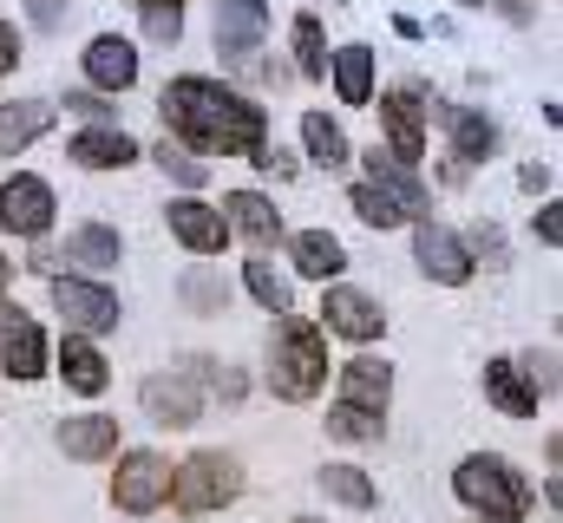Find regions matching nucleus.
Listing matches in <instances>:
<instances>
[{
  "label": "nucleus",
  "instance_id": "1",
  "mask_svg": "<svg viewBox=\"0 0 563 523\" xmlns=\"http://www.w3.org/2000/svg\"><path fill=\"white\" fill-rule=\"evenodd\" d=\"M157 112H164V125L177 131L184 144H197V151L250 157V164L282 170V177L295 170L276 144H269V119H263V105H250L243 92H230V86H217V79H170L164 99H157Z\"/></svg>",
  "mask_w": 563,
  "mask_h": 523
},
{
  "label": "nucleus",
  "instance_id": "2",
  "mask_svg": "<svg viewBox=\"0 0 563 523\" xmlns=\"http://www.w3.org/2000/svg\"><path fill=\"white\" fill-rule=\"evenodd\" d=\"M269 387L276 399L301 405L328 387V341L308 314H282L276 321V341H269Z\"/></svg>",
  "mask_w": 563,
  "mask_h": 523
},
{
  "label": "nucleus",
  "instance_id": "3",
  "mask_svg": "<svg viewBox=\"0 0 563 523\" xmlns=\"http://www.w3.org/2000/svg\"><path fill=\"white\" fill-rule=\"evenodd\" d=\"M452 491H459L465 511H478L485 523H525V511H531V485H525L505 458H492V452L465 458V465L452 471Z\"/></svg>",
  "mask_w": 563,
  "mask_h": 523
},
{
  "label": "nucleus",
  "instance_id": "4",
  "mask_svg": "<svg viewBox=\"0 0 563 523\" xmlns=\"http://www.w3.org/2000/svg\"><path fill=\"white\" fill-rule=\"evenodd\" d=\"M236 491H243V465H236L230 452H190V458L170 471V504H177L184 518L223 511Z\"/></svg>",
  "mask_w": 563,
  "mask_h": 523
},
{
  "label": "nucleus",
  "instance_id": "5",
  "mask_svg": "<svg viewBox=\"0 0 563 523\" xmlns=\"http://www.w3.org/2000/svg\"><path fill=\"white\" fill-rule=\"evenodd\" d=\"M112 504L125 518H151L157 504H170V465L157 452H125L119 478H112Z\"/></svg>",
  "mask_w": 563,
  "mask_h": 523
},
{
  "label": "nucleus",
  "instance_id": "6",
  "mask_svg": "<svg viewBox=\"0 0 563 523\" xmlns=\"http://www.w3.org/2000/svg\"><path fill=\"white\" fill-rule=\"evenodd\" d=\"M53 308L66 314L73 334H112L119 327V294L99 288V281H86V275H59L53 281Z\"/></svg>",
  "mask_w": 563,
  "mask_h": 523
},
{
  "label": "nucleus",
  "instance_id": "7",
  "mask_svg": "<svg viewBox=\"0 0 563 523\" xmlns=\"http://www.w3.org/2000/svg\"><path fill=\"white\" fill-rule=\"evenodd\" d=\"M139 399H144V419H151V425H197V412H203V380H197L190 360H184V367H170V374H151Z\"/></svg>",
  "mask_w": 563,
  "mask_h": 523
},
{
  "label": "nucleus",
  "instance_id": "8",
  "mask_svg": "<svg viewBox=\"0 0 563 523\" xmlns=\"http://www.w3.org/2000/svg\"><path fill=\"white\" fill-rule=\"evenodd\" d=\"M0 230H13V236H46L53 230V190L40 183V177H7L0 183Z\"/></svg>",
  "mask_w": 563,
  "mask_h": 523
},
{
  "label": "nucleus",
  "instance_id": "9",
  "mask_svg": "<svg viewBox=\"0 0 563 523\" xmlns=\"http://www.w3.org/2000/svg\"><path fill=\"white\" fill-rule=\"evenodd\" d=\"M0 374H13V380H40V374H46L40 321L20 314V308H7V301H0Z\"/></svg>",
  "mask_w": 563,
  "mask_h": 523
},
{
  "label": "nucleus",
  "instance_id": "10",
  "mask_svg": "<svg viewBox=\"0 0 563 523\" xmlns=\"http://www.w3.org/2000/svg\"><path fill=\"white\" fill-rule=\"evenodd\" d=\"M164 223H170V236H177L190 256H217V249L230 243V223H223V210H210L203 197H177V203L164 210Z\"/></svg>",
  "mask_w": 563,
  "mask_h": 523
},
{
  "label": "nucleus",
  "instance_id": "11",
  "mask_svg": "<svg viewBox=\"0 0 563 523\" xmlns=\"http://www.w3.org/2000/svg\"><path fill=\"white\" fill-rule=\"evenodd\" d=\"M413 256H420V268L432 281H445V288L472 281V268H478V262L465 256V243H459L452 230H439L432 216H420V230H413Z\"/></svg>",
  "mask_w": 563,
  "mask_h": 523
},
{
  "label": "nucleus",
  "instance_id": "12",
  "mask_svg": "<svg viewBox=\"0 0 563 523\" xmlns=\"http://www.w3.org/2000/svg\"><path fill=\"white\" fill-rule=\"evenodd\" d=\"M269 33V0H217V46L230 59H256Z\"/></svg>",
  "mask_w": 563,
  "mask_h": 523
},
{
  "label": "nucleus",
  "instance_id": "13",
  "mask_svg": "<svg viewBox=\"0 0 563 523\" xmlns=\"http://www.w3.org/2000/svg\"><path fill=\"white\" fill-rule=\"evenodd\" d=\"M321 321H328V334H341V341H380V327H387V314H380L361 288H328Z\"/></svg>",
  "mask_w": 563,
  "mask_h": 523
},
{
  "label": "nucleus",
  "instance_id": "14",
  "mask_svg": "<svg viewBox=\"0 0 563 523\" xmlns=\"http://www.w3.org/2000/svg\"><path fill=\"white\" fill-rule=\"evenodd\" d=\"M380 125H387V137H394V157H400V164H420V151H426L420 92H387V99H380Z\"/></svg>",
  "mask_w": 563,
  "mask_h": 523
},
{
  "label": "nucleus",
  "instance_id": "15",
  "mask_svg": "<svg viewBox=\"0 0 563 523\" xmlns=\"http://www.w3.org/2000/svg\"><path fill=\"white\" fill-rule=\"evenodd\" d=\"M86 79H92L99 92H125V86L139 79V53H132V40L99 33V40L86 46Z\"/></svg>",
  "mask_w": 563,
  "mask_h": 523
},
{
  "label": "nucleus",
  "instance_id": "16",
  "mask_svg": "<svg viewBox=\"0 0 563 523\" xmlns=\"http://www.w3.org/2000/svg\"><path fill=\"white\" fill-rule=\"evenodd\" d=\"M367 183H380L407 216H426V203H432V197H426V183L413 177V164H400V157H394V151H380V144L367 151Z\"/></svg>",
  "mask_w": 563,
  "mask_h": 523
},
{
  "label": "nucleus",
  "instance_id": "17",
  "mask_svg": "<svg viewBox=\"0 0 563 523\" xmlns=\"http://www.w3.org/2000/svg\"><path fill=\"white\" fill-rule=\"evenodd\" d=\"M59 452L66 458H112L119 452V419H106V412H79V419H59Z\"/></svg>",
  "mask_w": 563,
  "mask_h": 523
},
{
  "label": "nucleus",
  "instance_id": "18",
  "mask_svg": "<svg viewBox=\"0 0 563 523\" xmlns=\"http://www.w3.org/2000/svg\"><path fill=\"white\" fill-rule=\"evenodd\" d=\"M387 399H394V367L387 360H347L341 367V405H361V412H387Z\"/></svg>",
  "mask_w": 563,
  "mask_h": 523
},
{
  "label": "nucleus",
  "instance_id": "19",
  "mask_svg": "<svg viewBox=\"0 0 563 523\" xmlns=\"http://www.w3.org/2000/svg\"><path fill=\"white\" fill-rule=\"evenodd\" d=\"M223 223H230V230H243V236H250V243H263V249L282 236V210L263 197V190H230V197H223Z\"/></svg>",
  "mask_w": 563,
  "mask_h": 523
},
{
  "label": "nucleus",
  "instance_id": "20",
  "mask_svg": "<svg viewBox=\"0 0 563 523\" xmlns=\"http://www.w3.org/2000/svg\"><path fill=\"white\" fill-rule=\"evenodd\" d=\"M125 256V243H119V230H106V223H86V230H73L66 236V256L53 262H73V268H86V275H112Z\"/></svg>",
  "mask_w": 563,
  "mask_h": 523
},
{
  "label": "nucleus",
  "instance_id": "21",
  "mask_svg": "<svg viewBox=\"0 0 563 523\" xmlns=\"http://www.w3.org/2000/svg\"><path fill=\"white\" fill-rule=\"evenodd\" d=\"M59 374H66V387L86 392V399H99V392L112 387V367H106V354H99L86 334H66V347H59Z\"/></svg>",
  "mask_w": 563,
  "mask_h": 523
},
{
  "label": "nucleus",
  "instance_id": "22",
  "mask_svg": "<svg viewBox=\"0 0 563 523\" xmlns=\"http://www.w3.org/2000/svg\"><path fill=\"white\" fill-rule=\"evenodd\" d=\"M439 119H445V131H452V157H459V170H465V164H485V157L498 151L492 119H478V112H465V105H439Z\"/></svg>",
  "mask_w": 563,
  "mask_h": 523
},
{
  "label": "nucleus",
  "instance_id": "23",
  "mask_svg": "<svg viewBox=\"0 0 563 523\" xmlns=\"http://www.w3.org/2000/svg\"><path fill=\"white\" fill-rule=\"evenodd\" d=\"M485 392H492V405H498L505 419H531V412H538V387L525 380L518 360H485Z\"/></svg>",
  "mask_w": 563,
  "mask_h": 523
},
{
  "label": "nucleus",
  "instance_id": "24",
  "mask_svg": "<svg viewBox=\"0 0 563 523\" xmlns=\"http://www.w3.org/2000/svg\"><path fill=\"white\" fill-rule=\"evenodd\" d=\"M132 157H139V144L119 125H92L73 137V164H86V170H125Z\"/></svg>",
  "mask_w": 563,
  "mask_h": 523
},
{
  "label": "nucleus",
  "instance_id": "25",
  "mask_svg": "<svg viewBox=\"0 0 563 523\" xmlns=\"http://www.w3.org/2000/svg\"><path fill=\"white\" fill-rule=\"evenodd\" d=\"M53 131V105L46 99H13V105H0V151L13 157V151H26L33 137H46Z\"/></svg>",
  "mask_w": 563,
  "mask_h": 523
},
{
  "label": "nucleus",
  "instance_id": "26",
  "mask_svg": "<svg viewBox=\"0 0 563 523\" xmlns=\"http://www.w3.org/2000/svg\"><path fill=\"white\" fill-rule=\"evenodd\" d=\"M288 256H295V268H301L308 281H334V275L347 268V249H341L328 230H301V236L288 243Z\"/></svg>",
  "mask_w": 563,
  "mask_h": 523
},
{
  "label": "nucleus",
  "instance_id": "27",
  "mask_svg": "<svg viewBox=\"0 0 563 523\" xmlns=\"http://www.w3.org/2000/svg\"><path fill=\"white\" fill-rule=\"evenodd\" d=\"M334 92H341V105H374V53L367 46L334 53Z\"/></svg>",
  "mask_w": 563,
  "mask_h": 523
},
{
  "label": "nucleus",
  "instance_id": "28",
  "mask_svg": "<svg viewBox=\"0 0 563 523\" xmlns=\"http://www.w3.org/2000/svg\"><path fill=\"white\" fill-rule=\"evenodd\" d=\"M301 137H308V157H314L321 170H341V164H347V131L334 125L328 112H308V119H301Z\"/></svg>",
  "mask_w": 563,
  "mask_h": 523
},
{
  "label": "nucleus",
  "instance_id": "29",
  "mask_svg": "<svg viewBox=\"0 0 563 523\" xmlns=\"http://www.w3.org/2000/svg\"><path fill=\"white\" fill-rule=\"evenodd\" d=\"M321 491H328L334 504H347V511H367V504H374V478H367L361 465H328V471H321Z\"/></svg>",
  "mask_w": 563,
  "mask_h": 523
},
{
  "label": "nucleus",
  "instance_id": "30",
  "mask_svg": "<svg viewBox=\"0 0 563 523\" xmlns=\"http://www.w3.org/2000/svg\"><path fill=\"white\" fill-rule=\"evenodd\" d=\"M243 281H250V294H256V301H263V308H269V314H288V301H295V288H288V275H282L276 262H250V268H243Z\"/></svg>",
  "mask_w": 563,
  "mask_h": 523
},
{
  "label": "nucleus",
  "instance_id": "31",
  "mask_svg": "<svg viewBox=\"0 0 563 523\" xmlns=\"http://www.w3.org/2000/svg\"><path fill=\"white\" fill-rule=\"evenodd\" d=\"M347 203H354V216H361V223H374V230H400V223H407V210H400L380 183H354V197H347Z\"/></svg>",
  "mask_w": 563,
  "mask_h": 523
},
{
  "label": "nucleus",
  "instance_id": "32",
  "mask_svg": "<svg viewBox=\"0 0 563 523\" xmlns=\"http://www.w3.org/2000/svg\"><path fill=\"white\" fill-rule=\"evenodd\" d=\"M295 66H301V79H328V46H321V20L314 13L295 20Z\"/></svg>",
  "mask_w": 563,
  "mask_h": 523
},
{
  "label": "nucleus",
  "instance_id": "33",
  "mask_svg": "<svg viewBox=\"0 0 563 523\" xmlns=\"http://www.w3.org/2000/svg\"><path fill=\"white\" fill-rule=\"evenodd\" d=\"M184 301H190V314H223L230 281H217L210 268H190V275H184Z\"/></svg>",
  "mask_w": 563,
  "mask_h": 523
},
{
  "label": "nucleus",
  "instance_id": "34",
  "mask_svg": "<svg viewBox=\"0 0 563 523\" xmlns=\"http://www.w3.org/2000/svg\"><path fill=\"white\" fill-rule=\"evenodd\" d=\"M328 432H334V438H347V445H374V438H380V412L334 405V412H328Z\"/></svg>",
  "mask_w": 563,
  "mask_h": 523
},
{
  "label": "nucleus",
  "instance_id": "35",
  "mask_svg": "<svg viewBox=\"0 0 563 523\" xmlns=\"http://www.w3.org/2000/svg\"><path fill=\"white\" fill-rule=\"evenodd\" d=\"M157 164H164V177H177L184 190H203V177H210L203 157H190V144H170V137L157 144Z\"/></svg>",
  "mask_w": 563,
  "mask_h": 523
},
{
  "label": "nucleus",
  "instance_id": "36",
  "mask_svg": "<svg viewBox=\"0 0 563 523\" xmlns=\"http://www.w3.org/2000/svg\"><path fill=\"white\" fill-rule=\"evenodd\" d=\"M139 13H144V33H151L157 46H170V40L184 33V7H177V0H139Z\"/></svg>",
  "mask_w": 563,
  "mask_h": 523
},
{
  "label": "nucleus",
  "instance_id": "37",
  "mask_svg": "<svg viewBox=\"0 0 563 523\" xmlns=\"http://www.w3.org/2000/svg\"><path fill=\"white\" fill-rule=\"evenodd\" d=\"M465 256H478V262H492V268H505V236H498L492 223H478V230H472V243H465Z\"/></svg>",
  "mask_w": 563,
  "mask_h": 523
},
{
  "label": "nucleus",
  "instance_id": "38",
  "mask_svg": "<svg viewBox=\"0 0 563 523\" xmlns=\"http://www.w3.org/2000/svg\"><path fill=\"white\" fill-rule=\"evenodd\" d=\"M66 112H79V119H92V125H106V119H112V105H106L99 92H79V99H66Z\"/></svg>",
  "mask_w": 563,
  "mask_h": 523
},
{
  "label": "nucleus",
  "instance_id": "39",
  "mask_svg": "<svg viewBox=\"0 0 563 523\" xmlns=\"http://www.w3.org/2000/svg\"><path fill=\"white\" fill-rule=\"evenodd\" d=\"M59 20H66V0H33V26H46V33H53Z\"/></svg>",
  "mask_w": 563,
  "mask_h": 523
},
{
  "label": "nucleus",
  "instance_id": "40",
  "mask_svg": "<svg viewBox=\"0 0 563 523\" xmlns=\"http://www.w3.org/2000/svg\"><path fill=\"white\" fill-rule=\"evenodd\" d=\"M13 66H20V33L0 20V73H13Z\"/></svg>",
  "mask_w": 563,
  "mask_h": 523
},
{
  "label": "nucleus",
  "instance_id": "41",
  "mask_svg": "<svg viewBox=\"0 0 563 523\" xmlns=\"http://www.w3.org/2000/svg\"><path fill=\"white\" fill-rule=\"evenodd\" d=\"M538 236H544L551 249H558V243H563V216H558V210H544V216H538Z\"/></svg>",
  "mask_w": 563,
  "mask_h": 523
},
{
  "label": "nucleus",
  "instance_id": "42",
  "mask_svg": "<svg viewBox=\"0 0 563 523\" xmlns=\"http://www.w3.org/2000/svg\"><path fill=\"white\" fill-rule=\"evenodd\" d=\"M518 177H525V190H544V183H551V170H544V164H525Z\"/></svg>",
  "mask_w": 563,
  "mask_h": 523
},
{
  "label": "nucleus",
  "instance_id": "43",
  "mask_svg": "<svg viewBox=\"0 0 563 523\" xmlns=\"http://www.w3.org/2000/svg\"><path fill=\"white\" fill-rule=\"evenodd\" d=\"M498 13H511V20H531V0H498Z\"/></svg>",
  "mask_w": 563,
  "mask_h": 523
},
{
  "label": "nucleus",
  "instance_id": "44",
  "mask_svg": "<svg viewBox=\"0 0 563 523\" xmlns=\"http://www.w3.org/2000/svg\"><path fill=\"white\" fill-rule=\"evenodd\" d=\"M0 288H7V256H0Z\"/></svg>",
  "mask_w": 563,
  "mask_h": 523
},
{
  "label": "nucleus",
  "instance_id": "45",
  "mask_svg": "<svg viewBox=\"0 0 563 523\" xmlns=\"http://www.w3.org/2000/svg\"><path fill=\"white\" fill-rule=\"evenodd\" d=\"M465 7H485V0H465Z\"/></svg>",
  "mask_w": 563,
  "mask_h": 523
},
{
  "label": "nucleus",
  "instance_id": "46",
  "mask_svg": "<svg viewBox=\"0 0 563 523\" xmlns=\"http://www.w3.org/2000/svg\"><path fill=\"white\" fill-rule=\"evenodd\" d=\"M295 523H308V518H295Z\"/></svg>",
  "mask_w": 563,
  "mask_h": 523
}]
</instances>
